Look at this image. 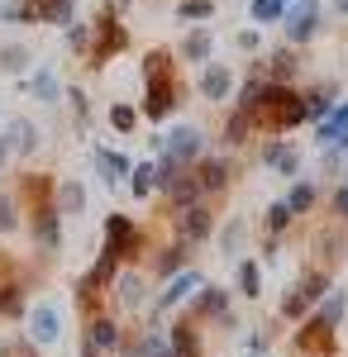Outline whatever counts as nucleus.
Instances as JSON below:
<instances>
[{"mask_svg":"<svg viewBox=\"0 0 348 357\" xmlns=\"http://www.w3.org/2000/svg\"><path fill=\"white\" fill-rule=\"evenodd\" d=\"M143 105H138V114L143 119H153V124H162L167 114L182 105V82H177V72H172V53H162V48H153V53L143 57Z\"/></svg>","mask_w":348,"mask_h":357,"instance_id":"nucleus-1","label":"nucleus"},{"mask_svg":"<svg viewBox=\"0 0 348 357\" xmlns=\"http://www.w3.org/2000/svg\"><path fill=\"white\" fill-rule=\"evenodd\" d=\"M305 119H310V114H305V96H300V91H291V86H277V82L263 86L258 110H253V124H258L263 134L282 138V134H291L296 124H305Z\"/></svg>","mask_w":348,"mask_h":357,"instance_id":"nucleus-2","label":"nucleus"},{"mask_svg":"<svg viewBox=\"0 0 348 357\" xmlns=\"http://www.w3.org/2000/svg\"><path fill=\"white\" fill-rule=\"evenodd\" d=\"M115 15H119V5L110 0L106 10H101V20L91 24V29H96V43H91V53H86V57H91L96 67H106L110 57H115L119 48H124V43H129V33H124V29L115 24Z\"/></svg>","mask_w":348,"mask_h":357,"instance_id":"nucleus-3","label":"nucleus"},{"mask_svg":"<svg viewBox=\"0 0 348 357\" xmlns=\"http://www.w3.org/2000/svg\"><path fill=\"white\" fill-rule=\"evenodd\" d=\"M158 153H162V158H172L177 167H196L201 158H205V134H201L196 124H182V129H172V134L162 138Z\"/></svg>","mask_w":348,"mask_h":357,"instance_id":"nucleus-4","label":"nucleus"},{"mask_svg":"<svg viewBox=\"0 0 348 357\" xmlns=\"http://www.w3.org/2000/svg\"><path fill=\"white\" fill-rule=\"evenodd\" d=\"M187 319H196V324H201V319H215L219 329H239V319H229V291H224V286H201Z\"/></svg>","mask_w":348,"mask_h":357,"instance_id":"nucleus-5","label":"nucleus"},{"mask_svg":"<svg viewBox=\"0 0 348 357\" xmlns=\"http://www.w3.org/2000/svg\"><path fill=\"white\" fill-rule=\"evenodd\" d=\"M29 215H34V220H29V229H34L38 252L57 257V248H62V215H57V205H53V200H43V205H34Z\"/></svg>","mask_w":348,"mask_h":357,"instance_id":"nucleus-6","label":"nucleus"},{"mask_svg":"<svg viewBox=\"0 0 348 357\" xmlns=\"http://www.w3.org/2000/svg\"><path fill=\"white\" fill-rule=\"evenodd\" d=\"M172 220H177V238H182V243H191V248L205 243V238L215 234V215H210V205H201V200H196V205H187V210H177Z\"/></svg>","mask_w":348,"mask_h":357,"instance_id":"nucleus-7","label":"nucleus"},{"mask_svg":"<svg viewBox=\"0 0 348 357\" xmlns=\"http://www.w3.org/2000/svg\"><path fill=\"white\" fill-rule=\"evenodd\" d=\"M81 343L96 348L101 357H119V348H124V329H119V319H110V314H91Z\"/></svg>","mask_w":348,"mask_h":357,"instance_id":"nucleus-8","label":"nucleus"},{"mask_svg":"<svg viewBox=\"0 0 348 357\" xmlns=\"http://www.w3.org/2000/svg\"><path fill=\"white\" fill-rule=\"evenodd\" d=\"M106 243L124 257V262H134L138 252H143V234H138V224L129 215H110L106 220Z\"/></svg>","mask_w":348,"mask_h":357,"instance_id":"nucleus-9","label":"nucleus"},{"mask_svg":"<svg viewBox=\"0 0 348 357\" xmlns=\"http://www.w3.org/2000/svg\"><path fill=\"white\" fill-rule=\"evenodd\" d=\"M282 24H287V38L291 43H310L320 33V5L315 0H296L291 10L282 15Z\"/></svg>","mask_w":348,"mask_h":357,"instance_id":"nucleus-10","label":"nucleus"},{"mask_svg":"<svg viewBox=\"0 0 348 357\" xmlns=\"http://www.w3.org/2000/svg\"><path fill=\"white\" fill-rule=\"evenodd\" d=\"M24 319H29V338H34V343L53 348L57 338H62V314H57V305H48V301H43V305H34Z\"/></svg>","mask_w":348,"mask_h":357,"instance_id":"nucleus-11","label":"nucleus"},{"mask_svg":"<svg viewBox=\"0 0 348 357\" xmlns=\"http://www.w3.org/2000/svg\"><path fill=\"white\" fill-rule=\"evenodd\" d=\"M162 286H167V291H158V301H153V314H167V310H177V305L187 301L191 291H201V286H205V281H201V272H177L172 276V281H162Z\"/></svg>","mask_w":348,"mask_h":357,"instance_id":"nucleus-12","label":"nucleus"},{"mask_svg":"<svg viewBox=\"0 0 348 357\" xmlns=\"http://www.w3.org/2000/svg\"><path fill=\"white\" fill-rule=\"evenodd\" d=\"M110 296L124 305V310H138V305L148 301V276L134 272V267L124 262V267H119V276H115V286H110Z\"/></svg>","mask_w":348,"mask_h":357,"instance_id":"nucleus-13","label":"nucleus"},{"mask_svg":"<svg viewBox=\"0 0 348 357\" xmlns=\"http://www.w3.org/2000/svg\"><path fill=\"white\" fill-rule=\"evenodd\" d=\"M263 167H272L277 176H300V148L296 143H287V138H272V143H263Z\"/></svg>","mask_w":348,"mask_h":357,"instance_id":"nucleus-14","label":"nucleus"},{"mask_svg":"<svg viewBox=\"0 0 348 357\" xmlns=\"http://www.w3.org/2000/svg\"><path fill=\"white\" fill-rule=\"evenodd\" d=\"M158 195H167V205H172V215H177V210H187V205L201 200V181H196V172H191V167H182V172H177Z\"/></svg>","mask_w":348,"mask_h":357,"instance_id":"nucleus-15","label":"nucleus"},{"mask_svg":"<svg viewBox=\"0 0 348 357\" xmlns=\"http://www.w3.org/2000/svg\"><path fill=\"white\" fill-rule=\"evenodd\" d=\"M191 172H196V181H201V195H219L224 186H229V176H234L229 158H201Z\"/></svg>","mask_w":348,"mask_h":357,"instance_id":"nucleus-16","label":"nucleus"},{"mask_svg":"<svg viewBox=\"0 0 348 357\" xmlns=\"http://www.w3.org/2000/svg\"><path fill=\"white\" fill-rule=\"evenodd\" d=\"M5 138H10V153L15 158H29V153H38V124L24 119V114H15V119H5Z\"/></svg>","mask_w":348,"mask_h":357,"instance_id":"nucleus-17","label":"nucleus"},{"mask_svg":"<svg viewBox=\"0 0 348 357\" xmlns=\"http://www.w3.org/2000/svg\"><path fill=\"white\" fill-rule=\"evenodd\" d=\"M201 96L210 100V105H219V100H229V91H234V72L224 67V62H205V72H201Z\"/></svg>","mask_w":348,"mask_h":357,"instance_id":"nucleus-18","label":"nucleus"},{"mask_svg":"<svg viewBox=\"0 0 348 357\" xmlns=\"http://www.w3.org/2000/svg\"><path fill=\"white\" fill-rule=\"evenodd\" d=\"M91 162H96V172H101V181H106V186L129 181V172H134V162H129L124 153H115V148H96V153H91Z\"/></svg>","mask_w":348,"mask_h":357,"instance_id":"nucleus-19","label":"nucleus"},{"mask_svg":"<svg viewBox=\"0 0 348 357\" xmlns=\"http://www.w3.org/2000/svg\"><path fill=\"white\" fill-rule=\"evenodd\" d=\"M187 257H191V243H182V238H177V243H167L158 252V257H153V281H172V276L177 272H187Z\"/></svg>","mask_w":348,"mask_h":357,"instance_id":"nucleus-20","label":"nucleus"},{"mask_svg":"<svg viewBox=\"0 0 348 357\" xmlns=\"http://www.w3.org/2000/svg\"><path fill=\"white\" fill-rule=\"evenodd\" d=\"M258 67H263V77H268V82H277V86H291L296 72H300V62H296L291 48H277V53H268Z\"/></svg>","mask_w":348,"mask_h":357,"instance_id":"nucleus-21","label":"nucleus"},{"mask_svg":"<svg viewBox=\"0 0 348 357\" xmlns=\"http://www.w3.org/2000/svg\"><path fill=\"white\" fill-rule=\"evenodd\" d=\"M201 324H196V319H182V324H172V329H167V343H172V353L177 357H201Z\"/></svg>","mask_w":348,"mask_h":357,"instance_id":"nucleus-22","label":"nucleus"},{"mask_svg":"<svg viewBox=\"0 0 348 357\" xmlns=\"http://www.w3.org/2000/svg\"><path fill=\"white\" fill-rule=\"evenodd\" d=\"M243 248H248V220H239V215H234V220L219 229V252H224L229 262H239Z\"/></svg>","mask_w":348,"mask_h":357,"instance_id":"nucleus-23","label":"nucleus"},{"mask_svg":"<svg viewBox=\"0 0 348 357\" xmlns=\"http://www.w3.org/2000/svg\"><path fill=\"white\" fill-rule=\"evenodd\" d=\"M29 96L43 100V105H57V100H62V82H57L53 67H38V72L29 77Z\"/></svg>","mask_w":348,"mask_h":357,"instance_id":"nucleus-24","label":"nucleus"},{"mask_svg":"<svg viewBox=\"0 0 348 357\" xmlns=\"http://www.w3.org/2000/svg\"><path fill=\"white\" fill-rule=\"evenodd\" d=\"M344 129H348V100H344V105H334V110L315 124V143H320V148H334V138L344 134Z\"/></svg>","mask_w":348,"mask_h":357,"instance_id":"nucleus-25","label":"nucleus"},{"mask_svg":"<svg viewBox=\"0 0 348 357\" xmlns=\"http://www.w3.org/2000/svg\"><path fill=\"white\" fill-rule=\"evenodd\" d=\"M248 129H258V124H253V110H239V105H234V114L224 119V138H219V143H224V148H243V143H248Z\"/></svg>","mask_w":348,"mask_h":357,"instance_id":"nucleus-26","label":"nucleus"},{"mask_svg":"<svg viewBox=\"0 0 348 357\" xmlns=\"http://www.w3.org/2000/svg\"><path fill=\"white\" fill-rule=\"evenodd\" d=\"M234 272H239V296L243 301H258V296H263V267H258L253 257H239Z\"/></svg>","mask_w":348,"mask_h":357,"instance_id":"nucleus-27","label":"nucleus"},{"mask_svg":"<svg viewBox=\"0 0 348 357\" xmlns=\"http://www.w3.org/2000/svg\"><path fill=\"white\" fill-rule=\"evenodd\" d=\"M344 314H348V296H344V291H329V296L320 301V310H315V319H320L324 329H339Z\"/></svg>","mask_w":348,"mask_h":357,"instance_id":"nucleus-28","label":"nucleus"},{"mask_svg":"<svg viewBox=\"0 0 348 357\" xmlns=\"http://www.w3.org/2000/svg\"><path fill=\"white\" fill-rule=\"evenodd\" d=\"M86 210V186L81 181H62L57 186V215L67 220V215H81Z\"/></svg>","mask_w":348,"mask_h":357,"instance_id":"nucleus-29","label":"nucleus"},{"mask_svg":"<svg viewBox=\"0 0 348 357\" xmlns=\"http://www.w3.org/2000/svg\"><path fill=\"white\" fill-rule=\"evenodd\" d=\"M210 48H215L210 29H191L187 38H182V57L187 62H210Z\"/></svg>","mask_w":348,"mask_h":357,"instance_id":"nucleus-30","label":"nucleus"},{"mask_svg":"<svg viewBox=\"0 0 348 357\" xmlns=\"http://www.w3.org/2000/svg\"><path fill=\"white\" fill-rule=\"evenodd\" d=\"M0 314H5V319H20V314H29L24 286H20V281H0Z\"/></svg>","mask_w":348,"mask_h":357,"instance_id":"nucleus-31","label":"nucleus"},{"mask_svg":"<svg viewBox=\"0 0 348 357\" xmlns=\"http://www.w3.org/2000/svg\"><path fill=\"white\" fill-rule=\"evenodd\" d=\"M29 62H34V53H29L24 43H5L0 48V72H10V77H24Z\"/></svg>","mask_w":348,"mask_h":357,"instance_id":"nucleus-32","label":"nucleus"},{"mask_svg":"<svg viewBox=\"0 0 348 357\" xmlns=\"http://www.w3.org/2000/svg\"><path fill=\"white\" fill-rule=\"evenodd\" d=\"M0 20L5 24H38V5L34 0H0Z\"/></svg>","mask_w":348,"mask_h":357,"instance_id":"nucleus-33","label":"nucleus"},{"mask_svg":"<svg viewBox=\"0 0 348 357\" xmlns=\"http://www.w3.org/2000/svg\"><path fill=\"white\" fill-rule=\"evenodd\" d=\"M291 205H287V200H277V205H268V215H263V234H268V238H282V234H287V229H291Z\"/></svg>","mask_w":348,"mask_h":357,"instance_id":"nucleus-34","label":"nucleus"},{"mask_svg":"<svg viewBox=\"0 0 348 357\" xmlns=\"http://www.w3.org/2000/svg\"><path fill=\"white\" fill-rule=\"evenodd\" d=\"M24 220H20V195L15 191H0V234H20Z\"/></svg>","mask_w":348,"mask_h":357,"instance_id":"nucleus-35","label":"nucleus"},{"mask_svg":"<svg viewBox=\"0 0 348 357\" xmlns=\"http://www.w3.org/2000/svg\"><path fill=\"white\" fill-rule=\"evenodd\" d=\"M334 110V86L324 82V86H315V91H310V96H305V114H310V119H315V124H320L324 114Z\"/></svg>","mask_w":348,"mask_h":357,"instance_id":"nucleus-36","label":"nucleus"},{"mask_svg":"<svg viewBox=\"0 0 348 357\" xmlns=\"http://www.w3.org/2000/svg\"><path fill=\"white\" fill-rule=\"evenodd\" d=\"M129 191H134L138 200H148V195L158 191V172H153V162H138L134 172H129Z\"/></svg>","mask_w":348,"mask_h":357,"instance_id":"nucleus-37","label":"nucleus"},{"mask_svg":"<svg viewBox=\"0 0 348 357\" xmlns=\"http://www.w3.org/2000/svg\"><path fill=\"white\" fill-rule=\"evenodd\" d=\"M287 205H291L296 220H300V215H310V210H315V181H296L291 195H287Z\"/></svg>","mask_w":348,"mask_h":357,"instance_id":"nucleus-38","label":"nucleus"},{"mask_svg":"<svg viewBox=\"0 0 348 357\" xmlns=\"http://www.w3.org/2000/svg\"><path fill=\"white\" fill-rule=\"evenodd\" d=\"M38 20H43V24H72L77 10H72V0H43V5H38Z\"/></svg>","mask_w":348,"mask_h":357,"instance_id":"nucleus-39","label":"nucleus"},{"mask_svg":"<svg viewBox=\"0 0 348 357\" xmlns=\"http://www.w3.org/2000/svg\"><path fill=\"white\" fill-rule=\"evenodd\" d=\"M248 15H253L258 24H277V20L287 15V0H253V5H248Z\"/></svg>","mask_w":348,"mask_h":357,"instance_id":"nucleus-40","label":"nucleus"},{"mask_svg":"<svg viewBox=\"0 0 348 357\" xmlns=\"http://www.w3.org/2000/svg\"><path fill=\"white\" fill-rule=\"evenodd\" d=\"M110 124H115V134H129L138 124V105H124V100H115L110 105Z\"/></svg>","mask_w":348,"mask_h":357,"instance_id":"nucleus-41","label":"nucleus"},{"mask_svg":"<svg viewBox=\"0 0 348 357\" xmlns=\"http://www.w3.org/2000/svg\"><path fill=\"white\" fill-rule=\"evenodd\" d=\"M67 48H72V53H91V24L72 20V24H67Z\"/></svg>","mask_w":348,"mask_h":357,"instance_id":"nucleus-42","label":"nucleus"},{"mask_svg":"<svg viewBox=\"0 0 348 357\" xmlns=\"http://www.w3.org/2000/svg\"><path fill=\"white\" fill-rule=\"evenodd\" d=\"M215 15V0H182L177 5V20H210Z\"/></svg>","mask_w":348,"mask_h":357,"instance_id":"nucleus-43","label":"nucleus"},{"mask_svg":"<svg viewBox=\"0 0 348 357\" xmlns=\"http://www.w3.org/2000/svg\"><path fill=\"white\" fill-rule=\"evenodd\" d=\"M67 100H72V110H77V119L86 124V119H91V100H86V91H81V86H72V91H67Z\"/></svg>","mask_w":348,"mask_h":357,"instance_id":"nucleus-44","label":"nucleus"},{"mask_svg":"<svg viewBox=\"0 0 348 357\" xmlns=\"http://www.w3.org/2000/svg\"><path fill=\"white\" fill-rule=\"evenodd\" d=\"M334 215H339V224H348V181L334 191Z\"/></svg>","mask_w":348,"mask_h":357,"instance_id":"nucleus-45","label":"nucleus"},{"mask_svg":"<svg viewBox=\"0 0 348 357\" xmlns=\"http://www.w3.org/2000/svg\"><path fill=\"white\" fill-rule=\"evenodd\" d=\"M234 43H239L243 53H258V48H263V38H258L253 29H243V33H239V38H234Z\"/></svg>","mask_w":348,"mask_h":357,"instance_id":"nucleus-46","label":"nucleus"},{"mask_svg":"<svg viewBox=\"0 0 348 357\" xmlns=\"http://www.w3.org/2000/svg\"><path fill=\"white\" fill-rule=\"evenodd\" d=\"M10 158H15V153H10V138H5V134H0V167H5V162H10Z\"/></svg>","mask_w":348,"mask_h":357,"instance_id":"nucleus-47","label":"nucleus"},{"mask_svg":"<svg viewBox=\"0 0 348 357\" xmlns=\"http://www.w3.org/2000/svg\"><path fill=\"white\" fill-rule=\"evenodd\" d=\"M334 148H339V153H348V129H344L339 138H334Z\"/></svg>","mask_w":348,"mask_h":357,"instance_id":"nucleus-48","label":"nucleus"},{"mask_svg":"<svg viewBox=\"0 0 348 357\" xmlns=\"http://www.w3.org/2000/svg\"><path fill=\"white\" fill-rule=\"evenodd\" d=\"M81 357H101V353H96V348H86V343H81Z\"/></svg>","mask_w":348,"mask_h":357,"instance_id":"nucleus-49","label":"nucleus"},{"mask_svg":"<svg viewBox=\"0 0 348 357\" xmlns=\"http://www.w3.org/2000/svg\"><path fill=\"white\" fill-rule=\"evenodd\" d=\"M339 176H344V181H348V153H344V167H339Z\"/></svg>","mask_w":348,"mask_h":357,"instance_id":"nucleus-50","label":"nucleus"},{"mask_svg":"<svg viewBox=\"0 0 348 357\" xmlns=\"http://www.w3.org/2000/svg\"><path fill=\"white\" fill-rule=\"evenodd\" d=\"M334 5H339V15H348V0H334Z\"/></svg>","mask_w":348,"mask_h":357,"instance_id":"nucleus-51","label":"nucleus"}]
</instances>
